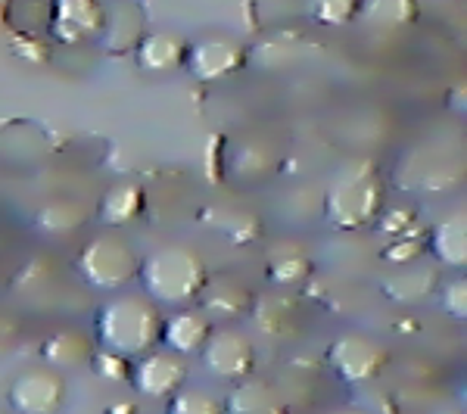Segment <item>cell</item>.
<instances>
[{"label": "cell", "mask_w": 467, "mask_h": 414, "mask_svg": "<svg viewBox=\"0 0 467 414\" xmlns=\"http://www.w3.org/2000/svg\"><path fill=\"white\" fill-rule=\"evenodd\" d=\"M271 169H275V160H271V150L265 144H259L253 138L234 144L228 156V178L234 184H262L271 175Z\"/></svg>", "instance_id": "20"}, {"label": "cell", "mask_w": 467, "mask_h": 414, "mask_svg": "<svg viewBox=\"0 0 467 414\" xmlns=\"http://www.w3.org/2000/svg\"><path fill=\"white\" fill-rule=\"evenodd\" d=\"M378 222V228H380V234L383 237H399V234H405L409 231V224L414 222V209H389L387 212V206L380 209V215L374 218Z\"/></svg>", "instance_id": "31"}, {"label": "cell", "mask_w": 467, "mask_h": 414, "mask_svg": "<svg viewBox=\"0 0 467 414\" xmlns=\"http://www.w3.org/2000/svg\"><path fill=\"white\" fill-rule=\"evenodd\" d=\"M35 224H37V231H44V234H50V237H69L85 224V209L69 200L47 202V206L37 209Z\"/></svg>", "instance_id": "25"}, {"label": "cell", "mask_w": 467, "mask_h": 414, "mask_svg": "<svg viewBox=\"0 0 467 414\" xmlns=\"http://www.w3.org/2000/svg\"><path fill=\"white\" fill-rule=\"evenodd\" d=\"M462 181V160H455V153L436 144L405 150L393 165V184L409 193H420V197H442V193L455 191Z\"/></svg>", "instance_id": "5"}, {"label": "cell", "mask_w": 467, "mask_h": 414, "mask_svg": "<svg viewBox=\"0 0 467 414\" xmlns=\"http://www.w3.org/2000/svg\"><path fill=\"white\" fill-rule=\"evenodd\" d=\"M88 365L94 367L97 378L107 380V383H128V374H131V358L119 356V352H112V349L94 352Z\"/></svg>", "instance_id": "29"}, {"label": "cell", "mask_w": 467, "mask_h": 414, "mask_svg": "<svg viewBox=\"0 0 467 414\" xmlns=\"http://www.w3.org/2000/svg\"><path fill=\"white\" fill-rule=\"evenodd\" d=\"M90 356H94V346H90V340L81 330H57V334H50L47 340L41 343L44 365L57 367V371L88 365Z\"/></svg>", "instance_id": "23"}, {"label": "cell", "mask_w": 467, "mask_h": 414, "mask_svg": "<svg viewBox=\"0 0 467 414\" xmlns=\"http://www.w3.org/2000/svg\"><path fill=\"white\" fill-rule=\"evenodd\" d=\"M218 228L228 237V243H237V246L253 243V240L262 234V224L253 212H228L218 222Z\"/></svg>", "instance_id": "28"}, {"label": "cell", "mask_w": 467, "mask_h": 414, "mask_svg": "<svg viewBox=\"0 0 467 414\" xmlns=\"http://www.w3.org/2000/svg\"><path fill=\"white\" fill-rule=\"evenodd\" d=\"M162 318V308L147 293L116 290L107 293V303L97 308L94 330L103 349L138 358L153 349V346H160Z\"/></svg>", "instance_id": "1"}, {"label": "cell", "mask_w": 467, "mask_h": 414, "mask_svg": "<svg viewBox=\"0 0 467 414\" xmlns=\"http://www.w3.org/2000/svg\"><path fill=\"white\" fill-rule=\"evenodd\" d=\"M165 409H169V414H218L224 409V402H218L215 396L202 393V389L181 387L178 393L165 398Z\"/></svg>", "instance_id": "27"}, {"label": "cell", "mask_w": 467, "mask_h": 414, "mask_svg": "<svg viewBox=\"0 0 467 414\" xmlns=\"http://www.w3.org/2000/svg\"><path fill=\"white\" fill-rule=\"evenodd\" d=\"M455 100H458V116H462V112H464V85L449 90V109L455 107Z\"/></svg>", "instance_id": "33"}, {"label": "cell", "mask_w": 467, "mask_h": 414, "mask_svg": "<svg viewBox=\"0 0 467 414\" xmlns=\"http://www.w3.org/2000/svg\"><path fill=\"white\" fill-rule=\"evenodd\" d=\"M361 0H303L306 16L318 26L327 28H343L349 22H356Z\"/></svg>", "instance_id": "26"}, {"label": "cell", "mask_w": 467, "mask_h": 414, "mask_svg": "<svg viewBox=\"0 0 467 414\" xmlns=\"http://www.w3.org/2000/svg\"><path fill=\"white\" fill-rule=\"evenodd\" d=\"M440 287V271L433 265H420L418 259L399 265L393 274H387L380 281V290L387 299H393L399 305H414L424 303L427 296H433Z\"/></svg>", "instance_id": "16"}, {"label": "cell", "mask_w": 467, "mask_h": 414, "mask_svg": "<svg viewBox=\"0 0 467 414\" xmlns=\"http://www.w3.org/2000/svg\"><path fill=\"white\" fill-rule=\"evenodd\" d=\"M187 47L191 41L178 32H147L134 47V63L147 75H169L184 69Z\"/></svg>", "instance_id": "14"}, {"label": "cell", "mask_w": 467, "mask_h": 414, "mask_svg": "<svg viewBox=\"0 0 467 414\" xmlns=\"http://www.w3.org/2000/svg\"><path fill=\"white\" fill-rule=\"evenodd\" d=\"M197 356H200L209 378H215L222 383L244 380L246 374H253V367H255L253 340L246 334H240V330H234L231 325L209 330L206 343L200 346Z\"/></svg>", "instance_id": "7"}, {"label": "cell", "mask_w": 467, "mask_h": 414, "mask_svg": "<svg viewBox=\"0 0 467 414\" xmlns=\"http://www.w3.org/2000/svg\"><path fill=\"white\" fill-rule=\"evenodd\" d=\"M144 206H147L144 187L122 181V184H112L100 197V202H97V218L107 228H128V224L144 215Z\"/></svg>", "instance_id": "17"}, {"label": "cell", "mask_w": 467, "mask_h": 414, "mask_svg": "<svg viewBox=\"0 0 467 414\" xmlns=\"http://www.w3.org/2000/svg\"><path fill=\"white\" fill-rule=\"evenodd\" d=\"M440 299H442V308H446V315H451L455 321L467 318V281H464V277H455V281L442 284Z\"/></svg>", "instance_id": "30"}, {"label": "cell", "mask_w": 467, "mask_h": 414, "mask_svg": "<svg viewBox=\"0 0 467 414\" xmlns=\"http://www.w3.org/2000/svg\"><path fill=\"white\" fill-rule=\"evenodd\" d=\"M427 250L433 253V259L440 265L449 268H464L467 265V218L464 212H455L442 222H436L431 228V240Z\"/></svg>", "instance_id": "19"}, {"label": "cell", "mask_w": 467, "mask_h": 414, "mask_svg": "<svg viewBox=\"0 0 467 414\" xmlns=\"http://www.w3.org/2000/svg\"><path fill=\"white\" fill-rule=\"evenodd\" d=\"M224 409L237 411V414H271L281 411V393L271 387L268 380H259L253 374H246L244 380H234V389L224 398Z\"/></svg>", "instance_id": "22"}, {"label": "cell", "mask_w": 467, "mask_h": 414, "mask_svg": "<svg viewBox=\"0 0 467 414\" xmlns=\"http://www.w3.org/2000/svg\"><path fill=\"white\" fill-rule=\"evenodd\" d=\"M255 293L246 287L240 277L231 274H209L206 284H202L197 303L209 318L215 321H240V318H250V308H253Z\"/></svg>", "instance_id": "13"}, {"label": "cell", "mask_w": 467, "mask_h": 414, "mask_svg": "<svg viewBox=\"0 0 467 414\" xmlns=\"http://www.w3.org/2000/svg\"><path fill=\"white\" fill-rule=\"evenodd\" d=\"M209 330H213V318H209L202 308H191V305H181L175 308V315L162 318V336L160 346L165 349L178 352V356H197L200 346L206 343Z\"/></svg>", "instance_id": "15"}, {"label": "cell", "mask_w": 467, "mask_h": 414, "mask_svg": "<svg viewBox=\"0 0 467 414\" xmlns=\"http://www.w3.org/2000/svg\"><path fill=\"white\" fill-rule=\"evenodd\" d=\"M420 250H424V246H420L418 240H409L405 234H399V237H389V246L383 250V259L393 262V265H405V262L418 259Z\"/></svg>", "instance_id": "32"}, {"label": "cell", "mask_w": 467, "mask_h": 414, "mask_svg": "<svg viewBox=\"0 0 467 414\" xmlns=\"http://www.w3.org/2000/svg\"><path fill=\"white\" fill-rule=\"evenodd\" d=\"M250 318L255 321L259 334L281 340V336H290L293 330L299 327V308L293 305V299L284 296V293H265V296L253 299Z\"/></svg>", "instance_id": "18"}, {"label": "cell", "mask_w": 467, "mask_h": 414, "mask_svg": "<svg viewBox=\"0 0 467 414\" xmlns=\"http://www.w3.org/2000/svg\"><path fill=\"white\" fill-rule=\"evenodd\" d=\"M209 271L202 255L187 243H162L140 259L138 281L160 308L193 305Z\"/></svg>", "instance_id": "2"}, {"label": "cell", "mask_w": 467, "mask_h": 414, "mask_svg": "<svg viewBox=\"0 0 467 414\" xmlns=\"http://www.w3.org/2000/svg\"><path fill=\"white\" fill-rule=\"evenodd\" d=\"M246 59H250V54L240 41H234L228 35H209L187 47L184 69L202 85H215V81L237 75L246 66Z\"/></svg>", "instance_id": "8"}, {"label": "cell", "mask_w": 467, "mask_h": 414, "mask_svg": "<svg viewBox=\"0 0 467 414\" xmlns=\"http://www.w3.org/2000/svg\"><path fill=\"white\" fill-rule=\"evenodd\" d=\"M265 274L277 290L303 287L312 277V259L299 246H277L265 262Z\"/></svg>", "instance_id": "24"}, {"label": "cell", "mask_w": 467, "mask_h": 414, "mask_svg": "<svg viewBox=\"0 0 467 414\" xmlns=\"http://www.w3.org/2000/svg\"><path fill=\"white\" fill-rule=\"evenodd\" d=\"M387 206V184L371 160H352L337 169L324 193V218L337 231H361Z\"/></svg>", "instance_id": "3"}, {"label": "cell", "mask_w": 467, "mask_h": 414, "mask_svg": "<svg viewBox=\"0 0 467 414\" xmlns=\"http://www.w3.org/2000/svg\"><path fill=\"white\" fill-rule=\"evenodd\" d=\"M324 358H327V367L346 387H365V383L378 380L389 361L387 349L374 336L358 334V330L337 336L327 346V356Z\"/></svg>", "instance_id": "6"}, {"label": "cell", "mask_w": 467, "mask_h": 414, "mask_svg": "<svg viewBox=\"0 0 467 414\" xmlns=\"http://www.w3.org/2000/svg\"><path fill=\"white\" fill-rule=\"evenodd\" d=\"M103 26V0H54L50 6V37L63 47L97 41Z\"/></svg>", "instance_id": "12"}, {"label": "cell", "mask_w": 467, "mask_h": 414, "mask_svg": "<svg viewBox=\"0 0 467 414\" xmlns=\"http://www.w3.org/2000/svg\"><path fill=\"white\" fill-rule=\"evenodd\" d=\"M187 380V361L184 356L171 349H150L144 356L131 358V374L128 383L138 396L147 398H169L171 393H178Z\"/></svg>", "instance_id": "9"}, {"label": "cell", "mask_w": 467, "mask_h": 414, "mask_svg": "<svg viewBox=\"0 0 467 414\" xmlns=\"http://www.w3.org/2000/svg\"><path fill=\"white\" fill-rule=\"evenodd\" d=\"M418 0H361L358 16L374 32H402L418 22Z\"/></svg>", "instance_id": "21"}, {"label": "cell", "mask_w": 467, "mask_h": 414, "mask_svg": "<svg viewBox=\"0 0 467 414\" xmlns=\"http://www.w3.org/2000/svg\"><path fill=\"white\" fill-rule=\"evenodd\" d=\"M78 277L97 293H116L138 281L140 255L134 246L119 234H97L90 237L75 255Z\"/></svg>", "instance_id": "4"}, {"label": "cell", "mask_w": 467, "mask_h": 414, "mask_svg": "<svg viewBox=\"0 0 467 414\" xmlns=\"http://www.w3.org/2000/svg\"><path fill=\"white\" fill-rule=\"evenodd\" d=\"M66 402V378L50 365L26 367L10 383V405L22 414H54Z\"/></svg>", "instance_id": "10"}, {"label": "cell", "mask_w": 467, "mask_h": 414, "mask_svg": "<svg viewBox=\"0 0 467 414\" xmlns=\"http://www.w3.org/2000/svg\"><path fill=\"white\" fill-rule=\"evenodd\" d=\"M147 35V13L138 0H103V26H100V47L109 57L134 54L138 41Z\"/></svg>", "instance_id": "11"}]
</instances>
